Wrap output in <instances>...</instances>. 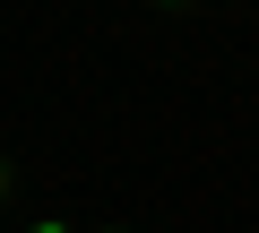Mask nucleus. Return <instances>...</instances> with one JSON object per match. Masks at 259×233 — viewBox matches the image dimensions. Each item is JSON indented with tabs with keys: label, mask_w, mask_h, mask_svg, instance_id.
Wrapping results in <instances>:
<instances>
[{
	"label": "nucleus",
	"mask_w": 259,
	"mask_h": 233,
	"mask_svg": "<svg viewBox=\"0 0 259 233\" xmlns=\"http://www.w3.org/2000/svg\"><path fill=\"white\" fill-rule=\"evenodd\" d=\"M26 233H69V224H52V216H44V224H26Z\"/></svg>",
	"instance_id": "f257e3e1"
},
{
	"label": "nucleus",
	"mask_w": 259,
	"mask_h": 233,
	"mask_svg": "<svg viewBox=\"0 0 259 233\" xmlns=\"http://www.w3.org/2000/svg\"><path fill=\"white\" fill-rule=\"evenodd\" d=\"M0 190H9V173H0Z\"/></svg>",
	"instance_id": "f03ea898"
}]
</instances>
